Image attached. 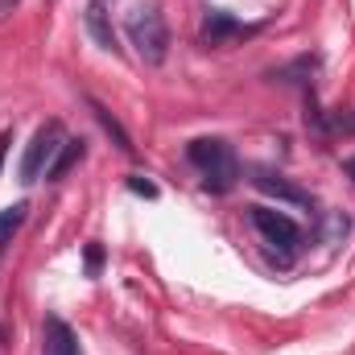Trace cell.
Here are the masks:
<instances>
[{
	"label": "cell",
	"mask_w": 355,
	"mask_h": 355,
	"mask_svg": "<svg viewBox=\"0 0 355 355\" xmlns=\"http://www.w3.org/2000/svg\"><path fill=\"white\" fill-rule=\"evenodd\" d=\"M186 157H190V166H198L202 190H211V194H227V190L240 182V162H236L232 145L219 141V137H198V141H190Z\"/></svg>",
	"instance_id": "obj_1"
},
{
	"label": "cell",
	"mask_w": 355,
	"mask_h": 355,
	"mask_svg": "<svg viewBox=\"0 0 355 355\" xmlns=\"http://www.w3.org/2000/svg\"><path fill=\"white\" fill-rule=\"evenodd\" d=\"M124 33H128L132 50L145 67H162L170 58V29H166V17L153 4H137L124 17Z\"/></svg>",
	"instance_id": "obj_2"
},
{
	"label": "cell",
	"mask_w": 355,
	"mask_h": 355,
	"mask_svg": "<svg viewBox=\"0 0 355 355\" xmlns=\"http://www.w3.org/2000/svg\"><path fill=\"white\" fill-rule=\"evenodd\" d=\"M252 227H257L268 244L281 252V265H289V261L302 252V227H297L285 211H272V207H252Z\"/></svg>",
	"instance_id": "obj_3"
},
{
	"label": "cell",
	"mask_w": 355,
	"mask_h": 355,
	"mask_svg": "<svg viewBox=\"0 0 355 355\" xmlns=\"http://www.w3.org/2000/svg\"><path fill=\"white\" fill-rule=\"evenodd\" d=\"M62 145H67L62 124H58V120L42 124V128L33 132V141L25 145V157H21V182H37V178L50 170V162L58 157V149H62Z\"/></svg>",
	"instance_id": "obj_4"
},
{
	"label": "cell",
	"mask_w": 355,
	"mask_h": 355,
	"mask_svg": "<svg viewBox=\"0 0 355 355\" xmlns=\"http://www.w3.org/2000/svg\"><path fill=\"white\" fill-rule=\"evenodd\" d=\"M257 33H261V25H244V21H236L232 12H219V8H211L202 17V46H232V42H244V37H257Z\"/></svg>",
	"instance_id": "obj_5"
},
{
	"label": "cell",
	"mask_w": 355,
	"mask_h": 355,
	"mask_svg": "<svg viewBox=\"0 0 355 355\" xmlns=\"http://www.w3.org/2000/svg\"><path fill=\"white\" fill-rule=\"evenodd\" d=\"M252 186L268 194V198H277V202H293V207H314V198H310V190L306 186H297V182H289V178L272 174V170H257L252 174Z\"/></svg>",
	"instance_id": "obj_6"
},
{
	"label": "cell",
	"mask_w": 355,
	"mask_h": 355,
	"mask_svg": "<svg viewBox=\"0 0 355 355\" xmlns=\"http://www.w3.org/2000/svg\"><path fill=\"white\" fill-rule=\"evenodd\" d=\"M83 21H87V33L95 37L99 50H107V54L120 50V46H116V29H112V12L103 8V0H91L87 12H83Z\"/></svg>",
	"instance_id": "obj_7"
},
{
	"label": "cell",
	"mask_w": 355,
	"mask_h": 355,
	"mask_svg": "<svg viewBox=\"0 0 355 355\" xmlns=\"http://www.w3.org/2000/svg\"><path fill=\"white\" fill-rule=\"evenodd\" d=\"M42 355H79V339H75V331L62 322V318H46V347Z\"/></svg>",
	"instance_id": "obj_8"
},
{
	"label": "cell",
	"mask_w": 355,
	"mask_h": 355,
	"mask_svg": "<svg viewBox=\"0 0 355 355\" xmlns=\"http://www.w3.org/2000/svg\"><path fill=\"white\" fill-rule=\"evenodd\" d=\"M83 153H87V141L83 137H67V145L58 149V157L50 162V170H46V178L50 182H58V178H67L79 162H83Z\"/></svg>",
	"instance_id": "obj_9"
},
{
	"label": "cell",
	"mask_w": 355,
	"mask_h": 355,
	"mask_svg": "<svg viewBox=\"0 0 355 355\" xmlns=\"http://www.w3.org/2000/svg\"><path fill=\"white\" fill-rule=\"evenodd\" d=\"M87 103H91V112H95V120H99V128H103V132L112 137V145H116L120 153H132L137 145H132V137L124 132V124H120V120H116V116H112V112H107V107H103L99 99H87Z\"/></svg>",
	"instance_id": "obj_10"
},
{
	"label": "cell",
	"mask_w": 355,
	"mask_h": 355,
	"mask_svg": "<svg viewBox=\"0 0 355 355\" xmlns=\"http://www.w3.org/2000/svg\"><path fill=\"white\" fill-rule=\"evenodd\" d=\"M314 71H318V58L302 54V58H293L289 67L272 71V79H281V83H289V87H306V91H310V79H314Z\"/></svg>",
	"instance_id": "obj_11"
},
{
	"label": "cell",
	"mask_w": 355,
	"mask_h": 355,
	"mask_svg": "<svg viewBox=\"0 0 355 355\" xmlns=\"http://www.w3.org/2000/svg\"><path fill=\"white\" fill-rule=\"evenodd\" d=\"M25 211H29L25 202H12V207H4V211H0V244H8V236L25 223Z\"/></svg>",
	"instance_id": "obj_12"
},
{
	"label": "cell",
	"mask_w": 355,
	"mask_h": 355,
	"mask_svg": "<svg viewBox=\"0 0 355 355\" xmlns=\"http://www.w3.org/2000/svg\"><path fill=\"white\" fill-rule=\"evenodd\" d=\"M327 132H355V112H331Z\"/></svg>",
	"instance_id": "obj_13"
},
{
	"label": "cell",
	"mask_w": 355,
	"mask_h": 355,
	"mask_svg": "<svg viewBox=\"0 0 355 355\" xmlns=\"http://www.w3.org/2000/svg\"><path fill=\"white\" fill-rule=\"evenodd\" d=\"M128 190L132 194H145V198H157V186L149 178H128Z\"/></svg>",
	"instance_id": "obj_14"
},
{
	"label": "cell",
	"mask_w": 355,
	"mask_h": 355,
	"mask_svg": "<svg viewBox=\"0 0 355 355\" xmlns=\"http://www.w3.org/2000/svg\"><path fill=\"white\" fill-rule=\"evenodd\" d=\"M99 265H103V248H99V244H87V272L91 277L99 272Z\"/></svg>",
	"instance_id": "obj_15"
},
{
	"label": "cell",
	"mask_w": 355,
	"mask_h": 355,
	"mask_svg": "<svg viewBox=\"0 0 355 355\" xmlns=\"http://www.w3.org/2000/svg\"><path fill=\"white\" fill-rule=\"evenodd\" d=\"M8 141H12V137H8V132H0V166H4V153H8Z\"/></svg>",
	"instance_id": "obj_16"
},
{
	"label": "cell",
	"mask_w": 355,
	"mask_h": 355,
	"mask_svg": "<svg viewBox=\"0 0 355 355\" xmlns=\"http://www.w3.org/2000/svg\"><path fill=\"white\" fill-rule=\"evenodd\" d=\"M343 174H347V178H355V157H347V162H343Z\"/></svg>",
	"instance_id": "obj_17"
},
{
	"label": "cell",
	"mask_w": 355,
	"mask_h": 355,
	"mask_svg": "<svg viewBox=\"0 0 355 355\" xmlns=\"http://www.w3.org/2000/svg\"><path fill=\"white\" fill-rule=\"evenodd\" d=\"M8 4H17V0H0V12H4V8H8Z\"/></svg>",
	"instance_id": "obj_18"
}]
</instances>
